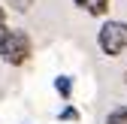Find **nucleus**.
<instances>
[{
	"label": "nucleus",
	"instance_id": "f257e3e1",
	"mask_svg": "<svg viewBox=\"0 0 127 124\" xmlns=\"http://www.w3.org/2000/svg\"><path fill=\"white\" fill-rule=\"evenodd\" d=\"M97 45L106 58H121L127 52V21L106 18L103 27L97 30Z\"/></svg>",
	"mask_w": 127,
	"mask_h": 124
},
{
	"label": "nucleus",
	"instance_id": "f03ea898",
	"mask_svg": "<svg viewBox=\"0 0 127 124\" xmlns=\"http://www.w3.org/2000/svg\"><path fill=\"white\" fill-rule=\"evenodd\" d=\"M30 58V36L24 30L6 27V33L0 36V61H6L9 67H24Z\"/></svg>",
	"mask_w": 127,
	"mask_h": 124
},
{
	"label": "nucleus",
	"instance_id": "7ed1b4c3",
	"mask_svg": "<svg viewBox=\"0 0 127 124\" xmlns=\"http://www.w3.org/2000/svg\"><path fill=\"white\" fill-rule=\"evenodd\" d=\"M73 3L79 9H85L88 15H94V18H103L109 12V0H73Z\"/></svg>",
	"mask_w": 127,
	"mask_h": 124
},
{
	"label": "nucleus",
	"instance_id": "20e7f679",
	"mask_svg": "<svg viewBox=\"0 0 127 124\" xmlns=\"http://www.w3.org/2000/svg\"><path fill=\"white\" fill-rule=\"evenodd\" d=\"M55 91H58V97L61 100H70L73 97V76H55Z\"/></svg>",
	"mask_w": 127,
	"mask_h": 124
},
{
	"label": "nucleus",
	"instance_id": "39448f33",
	"mask_svg": "<svg viewBox=\"0 0 127 124\" xmlns=\"http://www.w3.org/2000/svg\"><path fill=\"white\" fill-rule=\"evenodd\" d=\"M106 124H127V103H124V106H118V109H112V112H109Z\"/></svg>",
	"mask_w": 127,
	"mask_h": 124
},
{
	"label": "nucleus",
	"instance_id": "423d86ee",
	"mask_svg": "<svg viewBox=\"0 0 127 124\" xmlns=\"http://www.w3.org/2000/svg\"><path fill=\"white\" fill-rule=\"evenodd\" d=\"M58 118H61V121H79L82 115H79V109H76V106H64V109L58 112Z\"/></svg>",
	"mask_w": 127,
	"mask_h": 124
},
{
	"label": "nucleus",
	"instance_id": "0eeeda50",
	"mask_svg": "<svg viewBox=\"0 0 127 124\" xmlns=\"http://www.w3.org/2000/svg\"><path fill=\"white\" fill-rule=\"evenodd\" d=\"M6 3H9L12 9H18V12H27L30 6H33V0H6Z\"/></svg>",
	"mask_w": 127,
	"mask_h": 124
},
{
	"label": "nucleus",
	"instance_id": "6e6552de",
	"mask_svg": "<svg viewBox=\"0 0 127 124\" xmlns=\"http://www.w3.org/2000/svg\"><path fill=\"white\" fill-rule=\"evenodd\" d=\"M0 21H6V9H3V3H0Z\"/></svg>",
	"mask_w": 127,
	"mask_h": 124
}]
</instances>
